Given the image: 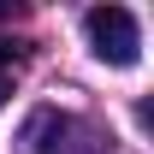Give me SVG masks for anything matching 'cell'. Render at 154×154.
<instances>
[{"instance_id": "6da1fadb", "label": "cell", "mask_w": 154, "mask_h": 154, "mask_svg": "<svg viewBox=\"0 0 154 154\" xmlns=\"http://www.w3.org/2000/svg\"><path fill=\"white\" fill-rule=\"evenodd\" d=\"M18 142H24V154H107L113 148L95 125H83L71 113H54V107L30 113V125H24Z\"/></svg>"}, {"instance_id": "277c9868", "label": "cell", "mask_w": 154, "mask_h": 154, "mask_svg": "<svg viewBox=\"0 0 154 154\" xmlns=\"http://www.w3.org/2000/svg\"><path fill=\"white\" fill-rule=\"evenodd\" d=\"M6 95H12V71H0V107H6Z\"/></svg>"}, {"instance_id": "3957f363", "label": "cell", "mask_w": 154, "mask_h": 154, "mask_svg": "<svg viewBox=\"0 0 154 154\" xmlns=\"http://www.w3.org/2000/svg\"><path fill=\"white\" fill-rule=\"evenodd\" d=\"M18 59H24V42H6V36H0V71L18 65Z\"/></svg>"}, {"instance_id": "7a4b0ae2", "label": "cell", "mask_w": 154, "mask_h": 154, "mask_svg": "<svg viewBox=\"0 0 154 154\" xmlns=\"http://www.w3.org/2000/svg\"><path fill=\"white\" fill-rule=\"evenodd\" d=\"M83 30H89L95 59H107V65H136L142 59V30H136V18L125 6H95L83 18Z\"/></svg>"}]
</instances>
